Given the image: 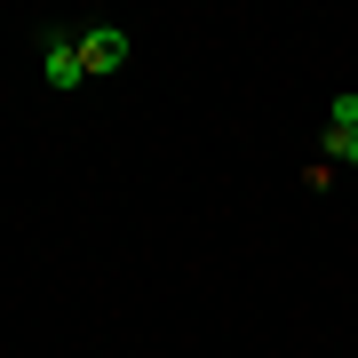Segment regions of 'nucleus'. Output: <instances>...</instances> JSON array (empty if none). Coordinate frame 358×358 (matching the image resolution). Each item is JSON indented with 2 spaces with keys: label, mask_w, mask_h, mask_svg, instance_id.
Wrapping results in <instances>:
<instances>
[{
  "label": "nucleus",
  "mask_w": 358,
  "mask_h": 358,
  "mask_svg": "<svg viewBox=\"0 0 358 358\" xmlns=\"http://www.w3.org/2000/svg\"><path fill=\"white\" fill-rule=\"evenodd\" d=\"M40 72H48V88H88L80 40H72V32H48V40H40Z\"/></svg>",
  "instance_id": "2"
},
{
  "label": "nucleus",
  "mask_w": 358,
  "mask_h": 358,
  "mask_svg": "<svg viewBox=\"0 0 358 358\" xmlns=\"http://www.w3.org/2000/svg\"><path fill=\"white\" fill-rule=\"evenodd\" d=\"M72 40H80V64H88V80H112V72L136 56L120 24H88V32H72Z\"/></svg>",
  "instance_id": "1"
},
{
  "label": "nucleus",
  "mask_w": 358,
  "mask_h": 358,
  "mask_svg": "<svg viewBox=\"0 0 358 358\" xmlns=\"http://www.w3.org/2000/svg\"><path fill=\"white\" fill-rule=\"evenodd\" d=\"M319 152H327L334 167H358V136H350V128H327V143H319Z\"/></svg>",
  "instance_id": "3"
}]
</instances>
